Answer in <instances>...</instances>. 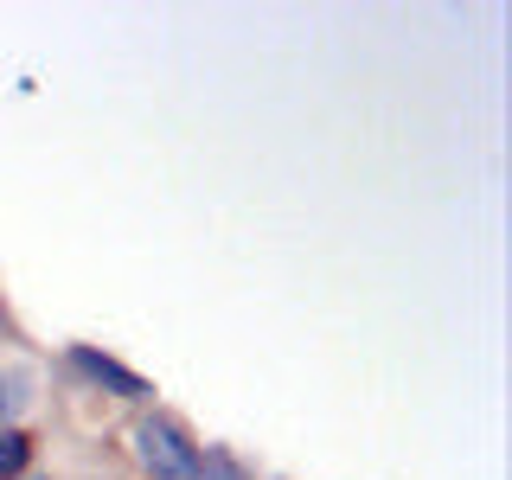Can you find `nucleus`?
<instances>
[{
  "label": "nucleus",
  "mask_w": 512,
  "mask_h": 480,
  "mask_svg": "<svg viewBox=\"0 0 512 480\" xmlns=\"http://www.w3.org/2000/svg\"><path fill=\"white\" fill-rule=\"evenodd\" d=\"M71 365H77V372H84L90 384H103V391H116V397H128V404H135V397H148V378L122 372L116 359H103V352H90V346H77V352H71Z\"/></svg>",
  "instance_id": "f03ea898"
},
{
  "label": "nucleus",
  "mask_w": 512,
  "mask_h": 480,
  "mask_svg": "<svg viewBox=\"0 0 512 480\" xmlns=\"http://www.w3.org/2000/svg\"><path fill=\"white\" fill-rule=\"evenodd\" d=\"M199 480H250V474L237 468V455H224V448H205V455H199Z\"/></svg>",
  "instance_id": "39448f33"
},
{
  "label": "nucleus",
  "mask_w": 512,
  "mask_h": 480,
  "mask_svg": "<svg viewBox=\"0 0 512 480\" xmlns=\"http://www.w3.org/2000/svg\"><path fill=\"white\" fill-rule=\"evenodd\" d=\"M20 480H52V474H20Z\"/></svg>",
  "instance_id": "423d86ee"
},
{
  "label": "nucleus",
  "mask_w": 512,
  "mask_h": 480,
  "mask_svg": "<svg viewBox=\"0 0 512 480\" xmlns=\"http://www.w3.org/2000/svg\"><path fill=\"white\" fill-rule=\"evenodd\" d=\"M32 391H39V378H32L26 365H7V372H0V429H13L32 410Z\"/></svg>",
  "instance_id": "7ed1b4c3"
},
{
  "label": "nucleus",
  "mask_w": 512,
  "mask_h": 480,
  "mask_svg": "<svg viewBox=\"0 0 512 480\" xmlns=\"http://www.w3.org/2000/svg\"><path fill=\"white\" fill-rule=\"evenodd\" d=\"M32 468V436L20 429H0V480H20Z\"/></svg>",
  "instance_id": "20e7f679"
},
{
  "label": "nucleus",
  "mask_w": 512,
  "mask_h": 480,
  "mask_svg": "<svg viewBox=\"0 0 512 480\" xmlns=\"http://www.w3.org/2000/svg\"><path fill=\"white\" fill-rule=\"evenodd\" d=\"M128 448H135V461L154 480H199V448H192V436L180 423H167V416H141V423L128 429Z\"/></svg>",
  "instance_id": "f257e3e1"
}]
</instances>
